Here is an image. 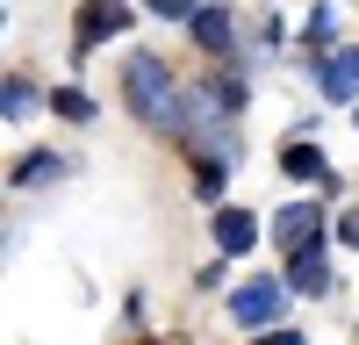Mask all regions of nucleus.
<instances>
[{
    "instance_id": "1",
    "label": "nucleus",
    "mask_w": 359,
    "mask_h": 345,
    "mask_svg": "<svg viewBox=\"0 0 359 345\" xmlns=\"http://www.w3.org/2000/svg\"><path fill=\"white\" fill-rule=\"evenodd\" d=\"M123 94H130V108H137V123H165V130H180V94H172V72L158 65V58H130L123 65Z\"/></svg>"
},
{
    "instance_id": "2",
    "label": "nucleus",
    "mask_w": 359,
    "mask_h": 345,
    "mask_svg": "<svg viewBox=\"0 0 359 345\" xmlns=\"http://www.w3.org/2000/svg\"><path fill=\"white\" fill-rule=\"evenodd\" d=\"M280 309H287V280H273V273H259V280H245V288L230 295V316H237L245 331H273Z\"/></svg>"
},
{
    "instance_id": "3",
    "label": "nucleus",
    "mask_w": 359,
    "mask_h": 345,
    "mask_svg": "<svg viewBox=\"0 0 359 345\" xmlns=\"http://www.w3.org/2000/svg\"><path fill=\"white\" fill-rule=\"evenodd\" d=\"M273 238H280L294 259L316 252V238H323V209H316V201H287V209L273 216Z\"/></svg>"
},
{
    "instance_id": "4",
    "label": "nucleus",
    "mask_w": 359,
    "mask_h": 345,
    "mask_svg": "<svg viewBox=\"0 0 359 345\" xmlns=\"http://www.w3.org/2000/svg\"><path fill=\"white\" fill-rule=\"evenodd\" d=\"M323 94L331 101H359V43L338 50V58H323Z\"/></svg>"
},
{
    "instance_id": "5",
    "label": "nucleus",
    "mask_w": 359,
    "mask_h": 345,
    "mask_svg": "<svg viewBox=\"0 0 359 345\" xmlns=\"http://www.w3.org/2000/svg\"><path fill=\"white\" fill-rule=\"evenodd\" d=\"M130 8H79V43H101V36H123Z\"/></svg>"
},
{
    "instance_id": "6",
    "label": "nucleus",
    "mask_w": 359,
    "mask_h": 345,
    "mask_svg": "<svg viewBox=\"0 0 359 345\" xmlns=\"http://www.w3.org/2000/svg\"><path fill=\"white\" fill-rule=\"evenodd\" d=\"M252 238H259V223L245 209H216V245L223 252H252Z\"/></svg>"
},
{
    "instance_id": "7",
    "label": "nucleus",
    "mask_w": 359,
    "mask_h": 345,
    "mask_svg": "<svg viewBox=\"0 0 359 345\" xmlns=\"http://www.w3.org/2000/svg\"><path fill=\"white\" fill-rule=\"evenodd\" d=\"M280 172H294V180H323V187H331V165H323L316 144H287V151H280Z\"/></svg>"
},
{
    "instance_id": "8",
    "label": "nucleus",
    "mask_w": 359,
    "mask_h": 345,
    "mask_svg": "<svg viewBox=\"0 0 359 345\" xmlns=\"http://www.w3.org/2000/svg\"><path fill=\"white\" fill-rule=\"evenodd\" d=\"M43 180H65V158H57V151H29L15 165V187H43Z\"/></svg>"
},
{
    "instance_id": "9",
    "label": "nucleus",
    "mask_w": 359,
    "mask_h": 345,
    "mask_svg": "<svg viewBox=\"0 0 359 345\" xmlns=\"http://www.w3.org/2000/svg\"><path fill=\"white\" fill-rule=\"evenodd\" d=\"M287 288H302V295H323V288H331V266H323V252H302L287 266Z\"/></svg>"
},
{
    "instance_id": "10",
    "label": "nucleus",
    "mask_w": 359,
    "mask_h": 345,
    "mask_svg": "<svg viewBox=\"0 0 359 345\" xmlns=\"http://www.w3.org/2000/svg\"><path fill=\"white\" fill-rule=\"evenodd\" d=\"M194 43H201V50H230V15H223V8H201V15H194Z\"/></svg>"
},
{
    "instance_id": "11",
    "label": "nucleus",
    "mask_w": 359,
    "mask_h": 345,
    "mask_svg": "<svg viewBox=\"0 0 359 345\" xmlns=\"http://www.w3.org/2000/svg\"><path fill=\"white\" fill-rule=\"evenodd\" d=\"M50 108H57V115H72V123H86V115H94V101H86L79 86H57V94H50Z\"/></svg>"
},
{
    "instance_id": "12",
    "label": "nucleus",
    "mask_w": 359,
    "mask_h": 345,
    "mask_svg": "<svg viewBox=\"0 0 359 345\" xmlns=\"http://www.w3.org/2000/svg\"><path fill=\"white\" fill-rule=\"evenodd\" d=\"M29 101H36V86H29V79H8V115H22Z\"/></svg>"
},
{
    "instance_id": "13",
    "label": "nucleus",
    "mask_w": 359,
    "mask_h": 345,
    "mask_svg": "<svg viewBox=\"0 0 359 345\" xmlns=\"http://www.w3.org/2000/svg\"><path fill=\"white\" fill-rule=\"evenodd\" d=\"M338 238H345V245L359 252V216H338Z\"/></svg>"
},
{
    "instance_id": "14",
    "label": "nucleus",
    "mask_w": 359,
    "mask_h": 345,
    "mask_svg": "<svg viewBox=\"0 0 359 345\" xmlns=\"http://www.w3.org/2000/svg\"><path fill=\"white\" fill-rule=\"evenodd\" d=\"M266 345H302V338H294V331H266Z\"/></svg>"
}]
</instances>
